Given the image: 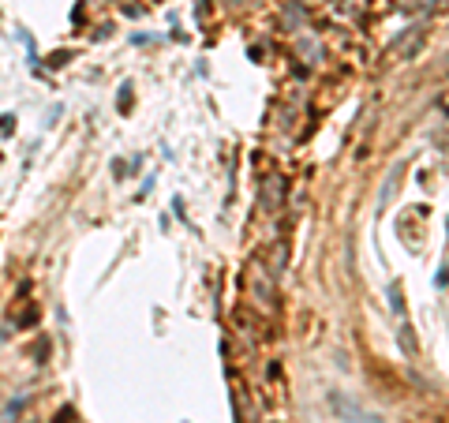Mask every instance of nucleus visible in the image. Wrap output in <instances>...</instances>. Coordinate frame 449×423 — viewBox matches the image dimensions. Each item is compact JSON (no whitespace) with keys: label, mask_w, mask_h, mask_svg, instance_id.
<instances>
[{"label":"nucleus","mask_w":449,"mask_h":423,"mask_svg":"<svg viewBox=\"0 0 449 423\" xmlns=\"http://www.w3.org/2000/svg\"><path fill=\"white\" fill-rule=\"evenodd\" d=\"M247 288H251V303H258L262 311H273L277 300V270H270L266 262H255L247 273Z\"/></svg>","instance_id":"nucleus-1"},{"label":"nucleus","mask_w":449,"mask_h":423,"mask_svg":"<svg viewBox=\"0 0 449 423\" xmlns=\"http://www.w3.org/2000/svg\"><path fill=\"white\" fill-rule=\"evenodd\" d=\"M281 188H285L281 176H270L266 184H262V206H266L270 214H277V210H281Z\"/></svg>","instance_id":"nucleus-2"}]
</instances>
